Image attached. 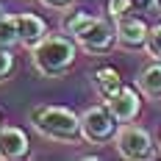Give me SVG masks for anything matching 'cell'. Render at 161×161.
<instances>
[{
  "instance_id": "cell-1",
  "label": "cell",
  "mask_w": 161,
  "mask_h": 161,
  "mask_svg": "<svg viewBox=\"0 0 161 161\" xmlns=\"http://www.w3.org/2000/svg\"><path fill=\"white\" fill-rule=\"evenodd\" d=\"M28 122H31L39 136H45L50 142H61V145H72L83 139L80 133V114L69 111L64 106H47L39 103L28 111Z\"/></svg>"
},
{
  "instance_id": "cell-2",
  "label": "cell",
  "mask_w": 161,
  "mask_h": 161,
  "mask_svg": "<svg viewBox=\"0 0 161 161\" xmlns=\"http://www.w3.org/2000/svg\"><path fill=\"white\" fill-rule=\"evenodd\" d=\"M61 28L92 56H106L117 45V31H114L111 22H106L100 17H92V14H83V11L64 17Z\"/></svg>"
},
{
  "instance_id": "cell-3",
  "label": "cell",
  "mask_w": 161,
  "mask_h": 161,
  "mask_svg": "<svg viewBox=\"0 0 161 161\" xmlns=\"http://www.w3.org/2000/svg\"><path fill=\"white\" fill-rule=\"evenodd\" d=\"M75 39L72 36H61V33H47L36 47H31V58L39 75L45 78H61L69 72V67L75 64Z\"/></svg>"
},
{
  "instance_id": "cell-4",
  "label": "cell",
  "mask_w": 161,
  "mask_h": 161,
  "mask_svg": "<svg viewBox=\"0 0 161 161\" xmlns=\"http://www.w3.org/2000/svg\"><path fill=\"white\" fill-rule=\"evenodd\" d=\"M117 117L111 114L108 108V103H100V106H89V108H83L80 114V133H83V139L89 142V145H108L114 142V136H117Z\"/></svg>"
},
{
  "instance_id": "cell-5",
  "label": "cell",
  "mask_w": 161,
  "mask_h": 161,
  "mask_svg": "<svg viewBox=\"0 0 161 161\" xmlns=\"http://www.w3.org/2000/svg\"><path fill=\"white\" fill-rule=\"evenodd\" d=\"M114 145H117V153L128 161H145L156 156V142H153L150 130L142 128V125H133V122L119 125L117 136H114Z\"/></svg>"
},
{
  "instance_id": "cell-6",
  "label": "cell",
  "mask_w": 161,
  "mask_h": 161,
  "mask_svg": "<svg viewBox=\"0 0 161 161\" xmlns=\"http://www.w3.org/2000/svg\"><path fill=\"white\" fill-rule=\"evenodd\" d=\"M114 31H117V45L125 50H139L147 45V33H150V25H147L142 17H117L114 19Z\"/></svg>"
},
{
  "instance_id": "cell-7",
  "label": "cell",
  "mask_w": 161,
  "mask_h": 161,
  "mask_svg": "<svg viewBox=\"0 0 161 161\" xmlns=\"http://www.w3.org/2000/svg\"><path fill=\"white\" fill-rule=\"evenodd\" d=\"M106 103H108V108H111V114L117 117L119 125L133 122V119L139 117V111H142V97H139V92H136L133 86H122V89H119L111 100H106Z\"/></svg>"
},
{
  "instance_id": "cell-8",
  "label": "cell",
  "mask_w": 161,
  "mask_h": 161,
  "mask_svg": "<svg viewBox=\"0 0 161 161\" xmlns=\"http://www.w3.org/2000/svg\"><path fill=\"white\" fill-rule=\"evenodd\" d=\"M28 150H31V142L22 128H17V125L0 128V158L3 161H19L28 156Z\"/></svg>"
},
{
  "instance_id": "cell-9",
  "label": "cell",
  "mask_w": 161,
  "mask_h": 161,
  "mask_svg": "<svg viewBox=\"0 0 161 161\" xmlns=\"http://www.w3.org/2000/svg\"><path fill=\"white\" fill-rule=\"evenodd\" d=\"M17 31H19V45L36 47V45L47 36V25H45L42 17L25 11V14H17Z\"/></svg>"
},
{
  "instance_id": "cell-10",
  "label": "cell",
  "mask_w": 161,
  "mask_h": 161,
  "mask_svg": "<svg viewBox=\"0 0 161 161\" xmlns=\"http://www.w3.org/2000/svg\"><path fill=\"white\" fill-rule=\"evenodd\" d=\"M95 89L97 95H100V100H111L125 83H122V78H119V72L114 69V67H100V69H95Z\"/></svg>"
},
{
  "instance_id": "cell-11",
  "label": "cell",
  "mask_w": 161,
  "mask_h": 161,
  "mask_svg": "<svg viewBox=\"0 0 161 161\" xmlns=\"http://www.w3.org/2000/svg\"><path fill=\"white\" fill-rule=\"evenodd\" d=\"M136 86H139V92L150 100H161V61H153V64H147L142 72H139V78H136Z\"/></svg>"
},
{
  "instance_id": "cell-12",
  "label": "cell",
  "mask_w": 161,
  "mask_h": 161,
  "mask_svg": "<svg viewBox=\"0 0 161 161\" xmlns=\"http://www.w3.org/2000/svg\"><path fill=\"white\" fill-rule=\"evenodd\" d=\"M0 45H6V47H11V45H19L17 14H3V17H0Z\"/></svg>"
},
{
  "instance_id": "cell-13",
  "label": "cell",
  "mask_w": 161,
  "mask_h": 161,
  "mask_svg": "<svg viewBox=\"0 0 161 161\" xmlns=\"http://www.w3.org/2000/svg\"><path fill=\"white\" fill-rule=\"evenodd\" d=\"M145 50H147V56H150L153 61H161V22L150 28V33H147V45H145Z\"/></svg>"
},
{
  "instance_id": "cell-14",
  "label": "cell",
  "mask_w": 161,
  "mask_h": 161,
  "mask_svg": "<svg viewBox=\"0 0 161 161\" xmlns=\"http://www.w3.org/2000/svg\"><path fill=\"white\" fill-rule=\"evenodd\" d=\"M14 67H17V61H14V56H11V50L6 47V45H0V83L11 78Z\"/></svg>"
},
{
  "instance_id": "cell-15",
  "label": "cell",
  "mask_w": 161,
  "mask_h": 161,
  "mask_svg": "<svg viewBox=\"0 0 161 161\" xmlns=\"http://www.w3.org/2000/svg\"><path fill=\"white\" fill-rule=\"evenodd\" d=\"M133 3H136V0H108V3H106V11H108L111 19H117V17L130 14V11H133Z\"/></svg>"
},
{
  "instance_id": "cell-16",
  "label": "cell",
  "mask_w": 161,
  "mask_h": 161,
  "mask_svg": "<svg viewBox=\"0 0 161 161\" xmlns=\"http://www.w3.org/2000/svg\"><path fill=\"white\" fill-rule=\"evenodd\" d=\"M39 3H42L45 8H67L72 0H39Z\"/></svg>"
},
{
  "instance_id": "cell-17",
  "label": "cell",
  "mask_w": 161,
  "mask_h": 161,
  "mask_svg": "<svg viewBox=\"0 0 161 161\" xmlns=\"http://www.w3.org/2000/svg\"><path fill=\"white\" fill-rule=\"evenodd\" d=\"M153 6H156V8H158V11H161V0H153Z\"/></svg>"
},
{
  "instance_id": "cell-18",
  "label": "cell",
  "mask_w": 161,
  "mask_h": 161,
  "mask_svg": "<svg viewBox=\"0 0 161 161\" xmlns=\"http://www.w3.org/2000/svg\"><path fill=\"white\" fill-rule=\"evenodd\" d=\"M158 156H161V133H158Z\"/></svg>"
},
{
  "instance_id": "cell-19",
  "label": "cell",
  "mask_w": 161,
  "mask_h": 161,
  "mask_svg": "<svg viewBox=\"0 0 161 161\" xmlns=\"http://www.w3.org/2000/svg\"><path fill=\"white\" fill-rule=\"evenodd\" d=\"M3 14H6V11H3V3H0V17H3Z\"/></svg>"
},
{
  "instance_id": "cell-20",
  "label": "cell",
  "mask_w": 161,
  "mask_h": 161,
  "mask_svg": "<svg viewBox=\"0 0 161 161\" xmlns=\"http://www.w3.org/2000/svg\"><path fill=\"white\" fill-rule=\"evenodd\" d=\"M0 128H3V122H0Z\"/></svg>"
}]
</instances>
